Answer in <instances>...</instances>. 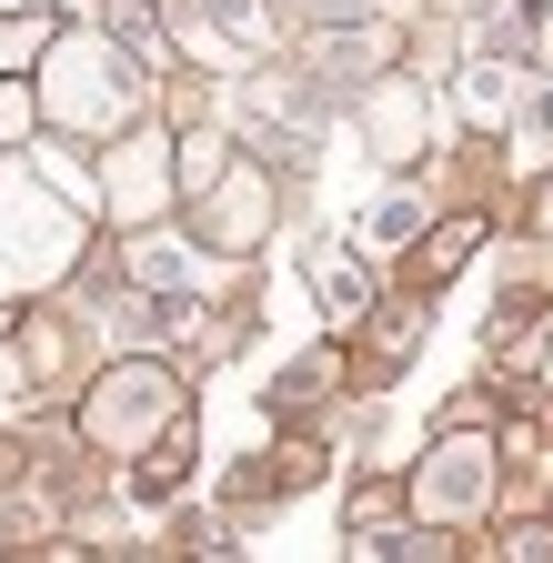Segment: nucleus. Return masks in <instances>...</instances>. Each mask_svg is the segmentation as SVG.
Returning <instances> with one entry per match:
<instances>
[{
	"mask_svg": "<svg viewBox=\"0 0 553 563\" xmlns=\"http://www.w3.org/2000/svg\"><path fill=\"white\" fill-rule=\"evenodd\" d=\"M81 252V222L60 201H41L21 172H0V302H21L41 292V282H60Z\"/></svg>",
	"mask_w": 553,
	"mask_h": 563,
	"instance_id": "1",
	"label": "nucleus"
},
{
	"mask_svg": "<svg viewBox=\"0 0 553 563\" xmlns=\"http://www.w3.org/2000/svg\"><path fill=\"white\" fill-rule=\"evenodd\" d=\"M142 70H152V60H121L101 31L51 41V111H60V121H81V131H111V121L142 111Z\"/></svg>",
	"mask_w": 553,
	"mask_h": 563,
	"instance_id": "2",
	"label": "nucleus"
},
{
	"mask_svg": "<svg viewBox=\"0 0 553 563\" xmlns=\"http://www.w3.org/2000/svg\"><path fill=\"white\" fill-rule=\"evenodd\" d=\"M172 412H191V402H181V383H172L162 363H121V373H101V393L81 402V433L111 443V453H131V443H152Z\"/></svg>",
	"mask_w": 553,
	"mask_h": 563,
	"instance_id": "3",
	"label": "nucleus"
},
{
	"mask_svg": "<svg viewBox=\"0 0 553 563\" xmlns=\"http://www.w3.org/2000/svg\"><path fill=\"white\" fill-rule=\"evenodd\" d=\"M494 463H504V443H483L473 422H453V433L423 453V473H412V514H423V523L483 514V504H494Z\"/></svg>",
	"mask_w": 553,
	"mask_h": 563,
	"instance_id": "4",
	"label": "nucleus"
},
{
	"mask_svg": "<svg viewBox=\"0 0 553 563\" xmlns=\"http://www.w3.org/2000/svg\"><path fill=\"white\" fill-rule=\"evenodd\" d=\"M172 191H181V162H172V141H162V131L111 141V162H101V211H111L121 232H152Z\"/></svg>",
	"mask_w": 553,
	"mask_h": 563,
	"instance_id": "5",
	"label": "nucleus"
},
{
	"mask_svg": "<svg viewBox=\"0 0 553 563\" xmlns=\"http://www.w3.org/2000/svg\"><path fill=\"white\" fill-rule=\"evenodd\" d=\"M262 232H272V181L242 162V172H222L212 191H201V242H212V252L232 262V252H252Z\"/></svg>",
	"mask_w": 553,
	"mask_h": 563,
	"instance_id": "6",
	"label": "nucleus"
},
{
	"mask_svg": "<svg viewBox=\"0 0 553 563\" xmlns=\"http://www.w3.org/2000/svg\"><path fill=\"white\" fill-rule=\"evenodd\" d=\"M363 131H373L383 162H423L433 152V101H423V81H383L363 101Z\"/></svg>",
	"mask_w": 553,
	"mask_h": 563,
	"instance_id": "7",
	"label": "nucleus"
},
{
	"mask_svg": "<svg viewBox=\"0 0 553 563\" xmlns=\"http://www.w3.org/2000/svg\"><path fill=\"white\" fill-rule=\"evenodd\" d=\"M312 292H322V322L332 332H363L373 322V272H363V242H312Z\"/></svg>",
	"mask_w": 553,
	"mask_h": 563,
	"instance_id": "8",
	"label": "nucleus"
},
{
	"mask_svg": "<svg viewBox=\"0 0 553 563\" xmlns=\"http://www.w3.org/2000/svg\"><path fill=\"white\" fill-rule=\"evenodd\" d=\"M191 463H201V422H191V412H172L162 433L142 443V463H131V504H172V493L191 483Z\"/></svg>",
	"mask_w": 553,
	"mask_h": 563,
	"instance_id": "9",
	"label": "nucleus"
},
{
	"mask_svg": "<svg viewBox=\"0 0 553 563\" xmlns=\"http://www.w3.org/2000/svg\"><path fill=\"white\" fill-rule=\"evenodd\" d=\"M433 332V302H392V312H373V352H363V393H383L392 373H402V352Z\"/></svg>",
	"mask_w": 553,
	"mask_h": 563,
	"instance_id": "10",
	"label": "nucleus"
},
{
	"mask_svg": "<svg viewBox=\"0 0 553 563\" xmlns=\"http://www.w3.org/2000/svg\"><path fill=\"white\" fill-rule=\"evenodd\" d=\"M131 272H142L152 292H201V282H212V262H201L191 242H152V232L131 242Z\"/></svg>",
	"mask_w": 553,
	"mask_h": 563,
	"instance_id": "11",
	"label": "nucleus"
},
{
	"mask_svg": "<svg viewBox=\"0 0 553 563\" xmlns=\"http://www.w3.org/2000/svg\"><path fill=\"white\" fill-rule=\"evenodd\" d=\"M363 252H402V242H423V201L412 191H383L373 211H363V232H353Z\"/></svg>",
	"mask_w": 553,
	"mask_h": 563,
	"instance_id": "12",
	"label": "nucleus"
},
{
	"mask_svg": "<svg viewBox=\"0 0 553 563\" xmlns=\"http://www.w3.org/2000/svg\"><path fill=\"white\" fill-rule=\"evenodd\" d=\"M473 242H483V222H473V211H453V222H443L423 252H412V282H453V272L473 262Z\"/></svg>",
	"mask_w": 553,
	"mask_h": 563,
	"instance_id": "13",
	"label": "nucleus"
},
{
	"mask_svg": "<svg viewBox=\"0 0 553 563\" xmlns=\"http://www.w3.org/2000/svg\"><path fill=\"white\" fill-rule=\"evenodd\" d=\"M172 162H181V191L201 201V191L232 172V141H222V131H191V141H172Z\"/></svg>",
	"mask_w": 553,
	"mask_h": 563,
	"instance_id": "14",
	"label": "nucleus"
},
{
	"mask_svg": "<svg viewBox=\"0 0 553 563\" xmlns=\"http://www.w3.org/2000/svg\"><path fill=\"white\" fill-rule=\"evenodd\" d=\"M31 51H51V21H41V0H31V11H0V81H11V70H21Z\"/></svg>",
	"mask_w": 553,
	"mask_h": 563,
	"instance_id": "15",
	"label": "nucleus"
},
{
	"mask_svg": "<svg viewBox=\"0 0 553 563\" xmlns=\"http://www.w3.org/2000/svg\"><path fill=\"white\" fill-rule=\"evenodd\" d=\"M543 152H553V81L523 91V162H543Z\"/></svg>",
	"mask_w": 553,
	"mask_h": 563,
	"instance_id": "16",
	"label": "nucleus"
},
{
	"mask_svg": "<svg viewBox=\"0 0 553 563\" xmlns=\"http://www.w3.org/2000/svg\"><path fill=\"white\" fill-rule=\"evenodd\" d=\"M504 563H553V523H504Z\"/></svg>",
	"mask_w": 553,
	"mask_h": 563,
	"instance_id": "17",
	"label": "nucleus"
},
{
	"mask_svg": "<svg viewBox=\"0 0 553 563\" xmlns=\"http://www.w3.org/2000/svg\"><path fill=\"white\" fill-rule=\"evenodd\" d=\"M373 523H392V483H363L353 514H342V533H373Z\"/></svg>",
	"mask_w": 553,
	"mask_h": 563,
	"instance_id": "18",
	"label": "nucleus"
},
{
	"mask_svg": "<svg viewBox=\"0 0 553 563\" xmlns=\"http://www.w3.org/2000/svg\"><path fill=\"white\" fill-rule=\"evenodd\" d=\"M21 131H31V91H21V81H0V141H21Z\"/></svg>",
	"mask_w": 553,
	"mask_h": 563,
	"instance_id": "19",
	"label": "nucleus"
},
{
	"mask_svg": "<svg viewBox=\"0 0 553 563\" xmlns=\"http://www.w3.org/2000/svg\"><path fill=\"white\" fill-rule=\"evenodd\" d=\"M533 232H553V181H543V191H533Z\"/></svg>",
	"mask_w": 553,
	"mask_h": 563,
	"instance_id": "20",
	"label": "nucleus"
},
{
	"mask_svg": "<svg viewBox=\"0 0 553 563\" xmlns=\"http://www.w3.org/2000/svg\"><path fill=\"white\" fill-rule=\"evenodd\" d=\"M543 383H553V352H543Z\"/></svg>",
	"mask_w": 553,
	"mask_h": 563,
	"instance_id": "21",
	"label": "nucleus"
},
{
	"mask_svg": "<svg viewBox=\"0 0 553 563\" xmlns=\"http://www.w3.org/2000/svg\"><path fill=\"white\" fill-rule=\"evenodd\" d=\"M0 11H21V0H0Z\"/></svg>",
	"mask_w": 553,
	"mask_h": 563,
	"instance_id": "22",
	"label": "nucleus"
}]
</instances>
